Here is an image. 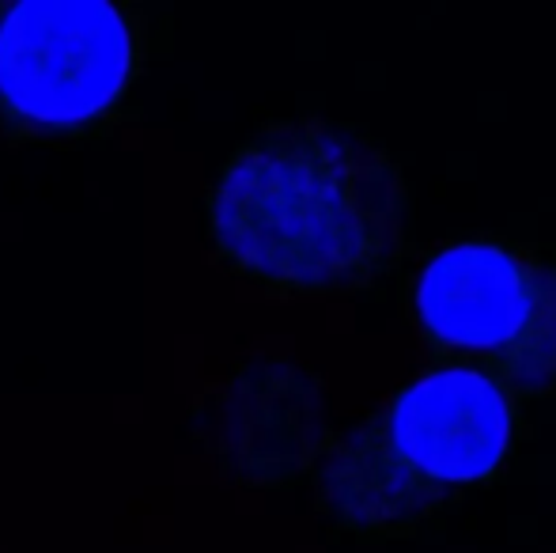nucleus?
Instances as JSON below:
<instances>
[{
  "label": "nucleus",
  "instance_id": "1",
  "mask_svg": "<svg viewBox=\"0 0 556 553\" xmlns=\"http://www.w3.org/2000/svg\"><path fill=\"white\" fill-rule=\"evenodd\" d=\"M405 209V175L379 140L326 118H280L216 175L208 239L235 277L269 292H359L402 254Z\"/></svg>",
  "mask_w": 556,
  "mask_h": 553
},
{
  "label": "nucleus",
  "instance_id": "2",
  "mask_svg": "<svg viewBox=\"0 0 556 553\" xmlns=\"http://www.w3.org/2000/svg\"><path fill=\"white\" fill-rule=\"evenodd\" d=\"M515 399L469 372H428L318 455V512L344 531L397 539L454 493L496 478L511 451Z\"/></svg>",
  "mask_w": 556,
  "mask_h": 553
},
{
  "label": "nucleus",
  "instance_id": "3",
  "mask_svg": "<svg viewBox=\"0 0 556 553\" xmlns=\"http://www.w3.org/2000/svg\"><path fill=\"white\" fill-rule=\"evenodd\" d=\"M148 38L137 4L0 0V137L50 144L114 129Z\"/></svg>",
  "mask_w": 556,
  "mask_h": 553
},
{
  "label": "nucleus",
  "instance_id": "4",
  "mask_svg": "<svg viewBox=\"0 0 556 553\" xmlns=\"http://www.w3.org/2000/svg\"><path fill=\"white\" fill-rule=\"evenodd\" d=\"M413 315L443 368L492 379L515 402L556 391V269L527 247H443L413 285Z\"/></svg>",
  "mask_w": 556,
  "mask_h": 553
},
{
  "label": "nucleus",
  "instance_id": "5",
  "mask_svg": "<svg viewBox=\"0 0 556 553\" xmlns=\"http://www.w3.org/2000/svg\"><path fill=\"white\" fill-rule=\"evenodd\" d=\"M208 443L242 486H280L315 463L311 399L288 361H242L208 406Z\"/></svg>",
  "mask_w": 556,
  "mask_h": 553
}]
</instances>
